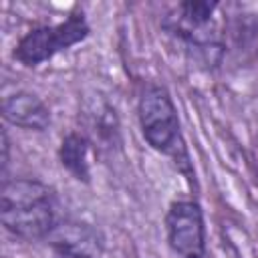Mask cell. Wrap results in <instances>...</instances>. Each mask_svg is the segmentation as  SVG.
<instances>
[{"label": "cell", "mask_w": 258, "mask_h": 258, "mask_svg": "<svg viewBox=\"0 0 258 258\" xmlns=\"http://www.w3.org/2000/svg\"><path fill=\"white\" fill-rule=\"evenodd\" d=\"M218 6L210 0H183L161 18L163 30L177 38L187 54L206 69L220 64L226 50L216 24Z\"/></svg>", "instance_id": "obj_3"}, {"label": "cell", "mask_w": 258, "mask_h": 258, "mask_svg": "<svg viewBox=\"0 0 258 258\" xmlns=\"http://www.w3.org/2000/svg\"><path fill=\"white\" fill-rule=\"evenodd\" d=\"M56 258H67V256H56Z\"/></svg>", "instance_id": "obj_10"}, {"label": "cell", "mask_w": 258, "mask_h": 258, "mask_svg": "<svg viewBox=\"0 0 258 258\" xmlns=\"http://www.w3.org/2000/svg\"><path fill=\"white\" fill-rule=\"evenodd\" d=\"M0 222L6 232L20 240H44L54 228V194L30 177L4 179L0 187Z\"/></svg>", "instance_id": "obj_1"}, {"label": "cell", "mask_w": 258, "mask_h": 258, "mask_svg": "<svg viewBox=\"0 0 258 258\" xmlns=\"http://www.w3.org/2000/svg\"><path fill=\"white\" fill-rule=\"evenodd\" d=\"M137 119H139L141 135L147 141V145L153 151L171 157L175 167L191 181L194 171L181 135L179 115L169 91L163 85L149 83L143 87L137 101Z\"/></svg>", "instance_id": "obj_2"}, {"label": "cell", "mask_w": 258, "mask_h": 258, "mask_svg": "<svg viewBox=\"0 0 258 258\" xmlns=\"http://www.w3.org/2000/svg\"><path fill=\"white\" fill-rule=\"evenodd\" d=\"M167 246L173 258L206 256V222L196 200H175L165 212Z\"/></svg>", "instance_id": "obj_5"}, {"label": "cell", "mask_w": 258, "mask_h": 258, "mask_svg": "<svg viewBox=\"0 0 258 258\" xmlns=\"http://www.w3.org/2000/svg\"><path fill=\"white\" fill-rule=\"evenodd\" d=\"M2 117L6 123L26 131H46L52 123L48 105L30 91H16L4 97Z\"/></svg>", "instance_id": "obj_7"}, {"label": "cell", "mask_w": 258, "mask_h": 258, "mask_svg": "<svg viewBox=\"0 0 258 258\" xmlns=\"http://www.w3.org/2000/svg\"><path fill=\"white\" fill-rule=\"evenodd\" d=\"M44 242L56 256L67 258H101L105 252L103 232L81 220H58Z\"/></svg>", "instance_id": "obj_6"}, {"label": "cell", "mask_w": 258, "mask_h": 258, "mask_svg": "<svg viewBox=\"0 0 258 258\" xmlns=\"http://www.w3.org/2000/svg\"><path fill=\"white\" fill-rule=\"evenodd\" d=\"M8 151H10L8 135L6 131H2V171H6V165H8Z\"/></svg>", "instance_id": "obj_9"}, {"label": "cell", "mask_w": 258, "mask_h": 258, "mask_svg": "<svg viewBox=\"0 0 258 258\" xmlns=\"http://www.w3.org/2000/svg\"><path fill=\"white\" fill-rule=\"evenodd\" d=\"M91 34V26L83 10H73L58 24H44L28 30L14 46L12 58L24 67H38L62 50L83 42Z\"/></svg>", "instance_id": "obj_4"}, {"label": "cell", "mask_w": 258, "mask_h": 258, "mask_svg": "<svg viewBox=\"0 0 258 258\" xmlns=\"http://www.w3.org/2000/svg\"><path fill=\"white\" fill-rule=\"evenodd\" d=\"M58 159L60 165L77 179L83 183L91 181V165H89V139L79 133L71 131L62 137L60 147H58Z\"/></svg>", "instance_id": "obj_8"}]
</instances>
